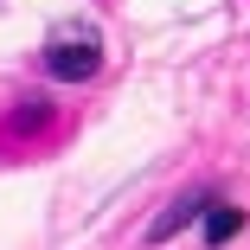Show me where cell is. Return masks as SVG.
<instances>
[{
    "mask_svg": "<svg viewBox=\"0 0 250 250\" xmlns=\"http://www.w3.org/2000/svg\"><path fill=\"white\" fill-rule=\"evenodd\" d=\"M206 206H212V192H180L173 206H167L154 225H147V244H167V237H180L192 218H206Z\"/></svg>",
    "mask_w": 250,
    "mask_h": 250,
    "instance_id": "7a4b0ae2",
    "label": "cell"
},
{
    "mask_svg": "<svg viewBox=\"0 0 250 250\" xmlns=\"http://www.w3.org/2000/svg\"><path fill=\"white\" fill-rule=\"evenodd\" d=\"M32 122H45V103H39V96H26V109L13 116V128H32Z\"/></svg>",
    "mask_w": 250,
    "mask_h": 250,
    "instance_id": "277c9868",
    "label": "cell"
},
{
    "mask_svg": "<svg viewBox=\"0 0 250 250\" xmlns=\"http://www.w3.org/2000/svg\"><path fill=\"white\" fill-rule=\"evenodd\" d=\"M45 71H52L58 83H83L103 71V45L96 39H52L45 45Z\"/></svg>",
    "mask_w": 250,
    "mask_h": 250,
    "instance_id": "6da1fadb",
    "label": "cell"
},
{
    "mask_svg": "<svg viewBox=\"0 0 250 250\" xmlns=\"http://www.w3.org/2000/svg\"><path fill=\"white\" fill-rule=\"evenodd\" d=\"M244 231V206H218V199H212V206H206V244L218 250V244H231Z\"/></svg>",
    "mask_w": 250,
    "mask_h": 250,
    "instance_id": "3957f363",
    "label": "cell"
}]
</instances>
